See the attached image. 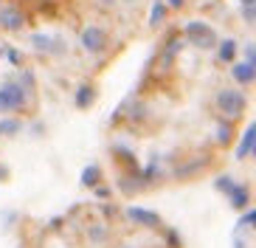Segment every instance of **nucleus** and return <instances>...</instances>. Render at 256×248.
<instances>
[{
  "label": "nucleus",
  "instance_id": "f257e3e1",
  "mask_svg": "<svg viewBox=\"0 0 256 248\" xmlns=\"http://www.w3.org/2000/svg\"><path fill=\"white\" fill-rule=\"evenodd\" d=\"M26 102H28V90H26L20 82H6V85H0V113L20 110Z\"/></svg>",
  "mask_w": 256,
  "mask_h": 248
},
{
  "label": "nucleus",
  "instance_id": "f03ea898",
  "mask_svg": "<svg viewBox=\"0 0 256 248\" xmlns=\"http://www.w3.org/2000/svg\"><path fill=\"white\" fill-rule=\"evenodd\" d=\"M217 107L222 110V116H226L228 121L240 119L242 113H245V107H248V102H245V96H242L240 90H220L217 93Z\"/></svg>",
  "mask_w": 256,
  "mask_h": 248
},
{
  "label": "nucleus",
  "instance_id": "7ed1b4c3",
  "mask_svg": "<svg viewBox=\"0 0 256 248\" xmlns=\"http://www.w3.org/2000/svg\"><path fill=\"white\" fill-rule=\"evenodd\" d=\"M186 37L192 40L194 45H200V48H211V45L217 43V34H214V29H211L208 23H203V20L186 23Z\"/></svg>",
  "mask_w": 256,
  "mask_h": 248
},
{
  "label": "nucleus",
  "instance_id": "20e7f679",
  "mask_svg": "<svg viewBox=\"0 0 256 248\" xmlns=\"http://www.w3.org/2000/svg\"><path fill=\"white\" fill-rule=\"evenodd\" d=\"M79 43H82L84 51L98 54V51H104V48H107V31L102 29V26H88V29L82 31Z\"/></svg>",
  "mask_w": 256,
  "mask_h": 248
},
{
  "label": "nucleus",
  "instance_id": "39448f33",
  "mask_svg": "<svg viewBox=\"0 0 256 248\" xmlns=\"http://www.w3.org/2000/svg\"><path fill=\"white\" fill-rule=\"evenodd\" d=\"M31 45L42 54H62L65 51V43L56 40V37H48V34H34V37H31Z\"/></svg>",
  "mask_w": 256,
  "mask_h": 248
},
{
  "label": "nucleus",
  "instance_id": "423d86ee",
  "mask_svg": "<svg viewBox=\"0 0 256 248\" xmlns=\"http://www.w3.org/2000/svg\"><path fill=\"white\" fill-rule=\"evenodd\" d=\"M127 217L130 220H136V223L146 225V228H155V225H160V217L155 214V211L150 209H141V206H130L127 209Z\"/></svg>",
  "mask_w": 256,
  "mask_h": 248
},
{
  "label": "nucleus",
  "instance_id": "0eeeda50",
  "mask_svg": "<svg viewBox=\"0 0 256 248\" xmlns=\"http://www.w3.org/2000/svg\"><path fill=\"white\" fill-rule=\"evenodd\" d=\"M0 26H3L6 31H20L23 29V15H20L14 6L0 9Z\"/></svg>",
  "mask_w": 256,
  "mask_h": 248
},
{
  "label": "nucleus",
  "instance_id": "6e6552de",
  "mask_svg": "<svg viewBox=\"0 0 256 248\" xmlns=\"http://www.w3.org/2000/svg\"><path fill=\"white\" fill-rule=\"evenodd\" d=\"M254 144H256V124H248V130H245V135H242L240 147H236V158H250L254 155Z\"/></svg>",
  "mask_w": 256,
  "mask_h": 248
},
{
  "label": "nucleus",
  "instance_id": "1a4fd4ad",
  "mask_svg": "<svg viewBox=\"0 0 256 248\" xmlns=\"http://www.w3.org/2000/svg\"><path fill=\"white\" fill-rule=\"evenodd\" d=\"M256 76V65H250V62H240V65H234V79L240 85H250Z\"/></svg>",
  "mask_w": 256,
  "mask_h": 248
},
{
  "label": "nucleus",
  "instance_id": "9d476101",
  "mask_svg": "<svg viewBox=\"0 0 256 248\" xmlns=\"http://www.w3.org/2000/svg\"><path fill=\"white\" fill-rule=\"evenodd\" d=\"M228 197H231V203L236 206V209H245V206H248V189L242 186V183H234L231 192H228Z\"/></svg>",
  "mask_w": 256,
  "mask_h": 248
},
{
  "label": "nucleus",
  "instance_id": "9b49d317",
  "mask_svg": "<svg viewBox=\"0 0 256 248\" xmlns=\"http://www.w3.org/2000/svg\"><path fill=\"white\" fill-rule=\"evenodd\" d=\"M234 54H236V43L234 40H222V45H220V51H217L220 62H234Z\"/></svg>",
  "mask_w": 256,
  "mask_h": 248
},
{
  "label": "nucleus",
  "instance_id": "f8f14e48",
  "mask_svg": "<svg viewBox=\"0 0 256 248\" xmlns=\"http://www.w3.org/2000/svg\"><path fill=\"white\" fill-rule=\"evenodd\" d=\"M90 102H93V88L82 85V88L76 90V107H88Z\"/></svg>",
  "mask_w": 256,
  "mask_h": 248
},
{
  "label": "nucleus",
  "instance_id": "ddd939ff",
  "mask_svg": "<svg viewBox=\"0 0 256 248\" xmlns=\"http://www.w3.org/2000/svg\"><path fill=\"white\" fill-rule=\"evenodd\" d=\"M98 175H102V172H98V166H88V169L82 172V183H84V186H96Z\"/></svg>",
  "mask_w": 256,
  "mask_h": 248
},
{
  "label": "nucleus",
  "instance_id": "4468645a",
  "mask_svg": "<svg viewBox=\"0 0 256 248\" xmlns=\"http://www.w3.org/2000/svg\"><path fill=\"white\" fill-rule=\"evenodd\" d=\"M164 15H166V6L164 3H155L152 12H150V26H160V23H164Z\"/></svg>",
  "mask_w": 256,
  "mask_h": 248
},
{
  "label": "nucleus",
  "instance_id": "2eb2a0df",
  "mask_svg": "<svg viewBox=\"0 0 256 248\" xmlns=\"http://www.w3.org/2000/svg\"><path fill=\"white\" fill-rule=\"evenodd\" d=\"M254 223H256V211L248 209L245 214H242V220H240V225H236V228H240V231H248V228H254Z\"/></svg>",
  "mask_w": 256,
  "mask_h": 248
},
{
  "label": "nucleus",
  "instance_id": "dca6fc26",
  "mask_svg": "<svg viewBox=\"0 0 256 248\" xmlns=\"http://www.w3.org/2000/svg\"><path fill=\"white\" fill-rule=\"evenodd\" d=\"M17 130H20V121H14V119L0 121V135H14Z\"/></svg>",
  "mask_w": 256,
  "mask_h": 248
},
{
  "label": "nucleus",
  "instance_id": "f3484780",
  "mask_svg": "<svg viewBox=\"0 0 256 248\" xmlns=\"http://www.w3.org/2000/svg\"><path fill=\"white\" fill-rule=\"evenodd\" d=\"M217 141L220 144L231 141V124H220V127H217Z\"/></svg>",
  "mask_w": 256,
  "mask_h": 248
},
{
  "label": "nucleus",
  "instance_id": "a211bd4d",
  "mask_svg": "<svg viewBox=\"0 0 256 248\" xmlns=\"http://www.w3.org/2000/svg\"><path fill=\"white\" fill-rule=\"evenodd\" d=\"M242 17H245V23H254L256 20V3H242Z\"/></svg>",
  "mask_w": 256,
  "mask_h": 248
},
{
  "label": "nucleus",
  "instance_id": "6ab92c4d",
  "mask_svg": "<svg viewBox=\"0 0 256 248\" xmlns=\"http://www.w3.org/2000/svg\"><path fill=\"white\" fill-rule=\"evenodd\" d=\"M231 186H234V178H228V175H222V178L217 180V189L220 192H226V195L231 192Z\"/></svg>",
  "mask_w": 256,
  "mask_h": 248
},
{
  "label": "nucleus",
  "instance_id": "aec40b11",
  "mask_svg": "<svg viewBox=\"0 0 256 248\" xmlns=\"http://www.w3.org/2000/svg\"><path fill=\"white\" fill-rule=\"evenodd\" d=\"M245 62L256 65V48H254V43H248V45H245Z\"/></svg>",
  "mask_w": 256,
  "mask_h": 248
},
{
  "label": "nucleus",
  "instance_id": "412c9836",
  "mask_svg": "<svg viewBox=\"0 0 256 248\" xmlns=\"http://www.w3.org/2000/svg\"><path fill=\"white\" fill-rule=\"evenodd\" d=\"M6 57H8V62H12V65H20V54H17L14 48H6Z\"/></svg>",
  "mask_w": 256,
  "mask_h": 248
},
{
  "label": "nucleus",
  "instance_id": "4be33fe9",
  "mask_svg": "<svg viewBox=\"0 0 256 248\" xmlns=\"http://www.w3.org/2000/svg\"><path fill=\"white\" fill-rule=\"evenodd\" d=\"M169 6H172V9H180V6H183V0H169Z\"/></svg>",
  "mask_w": 256,
  "mask_h": 248
},
{
  "label": "nucleus",
  "instance_id": "5701e85b",
  "mask_svg": "<svg viewBox=\"0 0 256 248\" xmlns=\"http://www.w3.org/2000/svg\"><path fill=\"white\" fill-rule=\"evenodd\" d=\"M155 3H160V0H155Z\"/></svg>",
  "mask_w": 256,
  "mask_h": 248
}]
</instances>
